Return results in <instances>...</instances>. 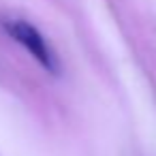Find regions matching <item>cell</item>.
I'll use <instances>...</instances> for the list:
<instances>
[{"instance_id": "obj_1", "label": "cell", "mask_w": 156, "mask_h": 156, "mask_svg": "<svg viewBox=\"0 0 156 156\" xmlns=\"http://www.w3.org/2000/svg\"><path fill=\"white\" fill-rule=\"evenodd\" d=\"M7 34L11 39H15L45 71L49 73H58V66H56V58L47 45V41L43 39V34L26 20H5L2 22Z\"/></svg>"}]
</instances>
